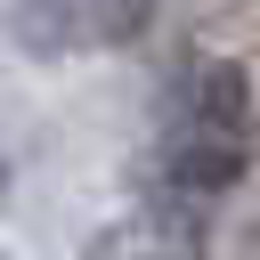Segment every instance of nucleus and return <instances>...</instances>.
<instances>
[{"label": "nucleus", "mask_w": 260, "mask_h": 260, "mask_svg": "<svg viewBox=\"0 0 260 260\" xmlns=\"http://www.w3.org/2000/svg\"><path fill=\"white\" fill-rule=\"evenodd\" d=\"M260 162V98L244 57L228 49H187L162 81H154V122H146V154H138V195L211 211L252 179Z\"/></svg>", "instance_id": "obj_1"}, {"label": "nucleus", "mask_w": 260, "mask_h": 260, "mask_svg": "<svg viewBox=\"0 0 260 260\" xmlns=\"http://www.w3.org/2000/svg\"><path fill=\"white\" fill-rule=\"evenodd\" d=\"M162 0H0V32L32 65H73V57H114L146 41Z\"/></svg>", "instance_id": "obj_2"}, {"label": "nucleus", "mask_w": 260, "mask_h": 260, "mask_svg": "<svg viewBox=\"0 0 260 260\" xmlns=\"http://www.w3.org/2000/svg\"><path fill=\"white\" fill-rule=\"evenodd\" d=\"M81 260H211V211L138 195L122 219H106V228L81 244Z\"/></svg>", "instance_id": "obj_3"}, {"label": "nucleus", "mask_w": 260, "mask_h": 260, "mask_svg": "<svg viewBox=\"0 0 260 260\" xmlns=\"http://www.w3.org/2000/svg\"><path fill=\"white\" fill-rule=\"evenodd\" d=\"M0 260H8V252H0Z\"/></svg>", "instance_id": "obj_4"}]
</instances>
